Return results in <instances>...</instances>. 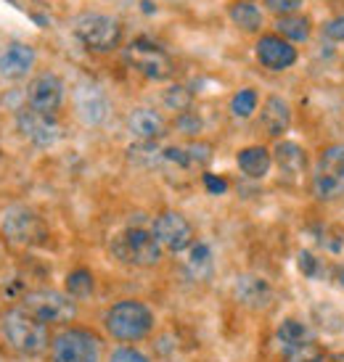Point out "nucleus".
I'll use <instances>...</instances> for the list:
<instances>
[{
	"mask_svg": "<svg viewBox=\"0 0 344 362\" xmlns=\"http://www.w3.org/2000/svg\"><path fill=\"white\" fill-rule=\"evenodd\" d=\"M0 333H3V339H6L11 349H16L19 354H27V357H38V354H42L51 346L48 325L35 320L30 312H24L21 307L3 315Z\"/></svg>",
	"mask_w": 344,
	"mask_h": 362,
	"instance_id": "nucleus-1",
	"label": "nucleus"
},
{
	"mask_svg": "<svg viewBox=\"0 0 344 362\" xmlns=\"http://www.w3.org/2000/svg\"><path fill=\"white\" fill-rule=\"evenodd\" d=\"M103 325L114 341H141L154 331V312L149 304L122 299L106 310Z\"/></svg>",
	"mask_w": 344,
	"mask_h": 362,
	"instance_id": "nucleus-2",
	"label": "nucleus"
},
{
	"mask_svg": "<svg viewBox=\"0 0 344 362\" xmlns=\"http://www.w3.org/2000/svg\"><path fill=\"white\" fill-rule=\"evenodd\" d=\"M112 257L130 267H154L162 259V243L146 228H127L114 235Z\"/></svg>",
	"mask_w": 344,
	"mask_h": 362,
	"instance_id": "nucleus-3",
	"label": "nucleus"
},
{
	"mask_svg": "<svg viewBox=\"0 0 344 362\" xmlns=\"http://www.w3.org/2000/svg\"><path fill=\"white\" fill-rule=\"evenodd\" d=\"M21 310L30 312L35 320L42 325H67L77 315V302L67 291H53V288H38V291L24 293Z\"/></svg>",
	"mask_w": 344,
	"mask_h": 362,
	"instance_id": "nucleus-4",
	"label": "nucleus"
},
{
	"mask_svg": "<svg viewBox=\"0 0 344 362\" xmlns=\"http://www.w3.org/2000/svg\"><path fill=\"white\" fill-rule=\"evenodd\" d=\"M313 193L318 202H339L344 196V143L326 146L315 161Z\"/></svg>",
	"mask_w": 344,
	"mask_h": 362,
	"instance_id": "nucleus-5",
	"label": "nucleus"
},
{
	"mask_svg": "<svg viewBox=\"0 0 344 362\" xmlns=\"http://www.w3.org/2000/svg\"><path fill=\"white\" fill-rule=\"evenodd\" d=\"M74 37L93 53H112L122 42V24L106 13H82L74 19Z\"/></svg>",
	"mask_w": 344,
	"mask_h": 362,
	"instance_id": "nucleus-6",
	"label": "nucleus"
},
{
	"mask_svg": "<svg viewBox=\"0 0 344 362\" xmlns=\"http://www.w3.org/2000/svg\"><path fill=\"white\" fill-rule=\"evenodd\" d=\"M101 339L85 328H64L51 339V362H101Z\"/></svg>",
	"mask_w": 344,
	"mask_h": 362,
	"instance_id": "nucleus-7",
	"label": "nucleus"
},
{
	"mask_svg": "<svg viewBox=\"0 0 344 362\" xmlns=\"http://www.w3.org/2000/svg\"><path fill=\"white\" fill-rule=\"evenodd\" d=\"M125 59L130 64L135 71H141L143 77H149V80H170L175 66H172V59L167 56L162 45H156L154 40L149 37H138V40H132L127 48H125Z\"/></svg>",
	"mask_w": 344,
	"mask_h": 362,
	"instance_id": "nucleus-8",
	"label": "nucleus"
},
{
	"mask_svg": "<svg viewBox=\"0 0 344 362\" xmlns=\"http://www.w3.org/2000/svg\"><path fill=\"white\" fill-rule=\"evenodd\" d=\"M0 233L16 246H40L48 238V228L40 214L27 206H11L0 220Z\"/></svg>",
	"mask_w": 344,
	"mask_h": 362,
	"instance_id": "nucleus-9",
	"label": "nucleus"
},
{
	"mask_svg": "<svg viewBox=\"0 0 344 362\" xmlns=\"http://www.w3.org/2000/svg\"><path fill=\"white\" fill-rule=\"evenodd\" d=\"M151 233L156 235V241L162 243V249L167 252H188L193 243H196V233L193 225L180 211H162L151 225Z\"/></svg>",
	"mask_w": 344,
	"mask_h": 362,
	"instance_id": "nucleus-10",
	"label": "nucleus"
},
{
	"mask_svg": "<svg viewBox=\"0 0 344 362\" xmlns=\"http://www.w3.org/2000/svg\"><path fill=\"white\" fill-rule=\"evenodd\" d=\"M74 109H77V117H80L85 124L91 127H98L109 119V95L103 90L98 82H80L77 90H74Z\"/></svg>",
	"mask_w": 344,
	"mask_h": 362,
	"instance_id": "nucleus-11",
	"label": "nucleus"
},
{
	"mask_svg": "<svg viewBox=\"0 0 344 362\" xmlns=\"http://www.w3.org/2000/svg\"><path fill=\"white\" fill-rule=\"evenodd\" d=\"M61 103H64V82H61V77H56L51 71H42L30 82V88H27V106L30 109L53 117L61 109Z\"/></svg>",
	"mask_w": 344,
	"mask_h": 362,
	"instance_id": "nucleus-12",
	"label": "nucleus"
},
{
	"mask_svg": "<svg viewBox=\"0 0 344 362\" xmlns=\"http://www.w3.org/2000/svg\"><path fill=\"white\" fill-rule=\"evenodd\" d=\"M273 286L260 278V275H254V272H241L236 281H233V299L246 307V310H268L270 304H273Z\"/></svg>",
	"mask_w": 344,
	"mask_h": 362,
	"instance_id": "nucleus-13",
	"label": "nucleus"
},
{
	"mask_svg": "<svg viewBox=\"0 0 344 362\" xmlns=\"http://www.w3.org/2000/svg\"><path fill=\"white\" fill-rule=\"evenodd\" d=\"M254 53H257V61L270 71L289 69V66H294L297 59H299L297 48H294L289 40H284L281 35H263V37L257 40Z\"/></svg>",
	"mask_w": 344,
	"mask_h": 362,
	"instance_id": "nucleus-14",
	"label": "nucleus"
},
{
	"mask_svg": "<svg viewBox=\"0 0 344 362\" xmlns=\"http://www.w3.org/2000/svg\"><path fill=\"white\" fill-rule=\"evenodd\" d=\"M16 122H19L21 135L30 143H35V146H40V148H48V146H53L61 138V127L53 122V117L40 114V111L30 109V106L19 111Z\"/></svg>",
	"mask_w": 344,
	"mask_h": 362,
	"instance_id": "nucleus-15",
	"label": "nucleus"
},
{
	"mask_svg": "<svg viewBox=\"0 0 344 362\" xmlns=\"http://www.w3.org/2000/svg\"><path fill=\"white\" fill-rule=\"evenodd\" d=\"M127 130L135 141L143 143H156L167 132V122L156 109H149V106H141V109L130 111L127 117Z\"/></svg>",
	"mask_w": 344,
	"mask_h": 362,
	"instance_id": "nucleus-16",
	"label": "nucleus"
},
{
	"mask_svg": "<svg viewBox=\"0 0 344 362\" xmlns=\"http://www.w3.org/2000/svg\"><path fill=\"white\" fill-rule=\"evenodd\" d=\"M32 66H35V51L24 42H11L8 48L0 53V77H6V80L27 77Z\"/></svg>",
	"mask_w": 344,
	"mask_h": 362,
	"instance_id": "nucleus-17",
	"label": "nucleus"
},
{
	"mask_svg": "<svg viewBox=\"0 0 344 362\" xmlns=\"http://www.w3.org/2000/svg\"><path fill=\"white\" fill-rule=\"evenodd\" d=\"M263 127L270 138H281L292 127V109L281 95H270L263 106Z\"/></svg>",
	"mask_w": 344,
	"mask_h": 362,
	"instance_id": "nucleus-18",
	"label": "nucleus"
},
{
	"mask_svg": "<svg viewBox=\"0 0 344 362\" xmlns=\"http://www.w3.org/2000/svg\"><path fill=\"white\" fill-rule=\"evenodd\" d=\"M236 164H239V170H241L246 177L263 180L265 175L270 172V167H273V156H270V151H268L265 146H246V148L239 151Z\"/></svg>",
	"mask_w": 344,
	"mask_h": 362,
	"instance_id": "nucleus-19",
	"label": "nucleus"
},
{
	"mask_svg": "<svg viewBox=\"0 0 344 362\" xmlns=\"http://www.w3.org/2000/svg\"><path fill=\"white\" fill-rule=\"evenodd\" d=\"M214 272V257L207 243H193L185 257V275L191 281H210Z\"/></svg>",
	"mask_w": 344,
	"mask_h": 362,
	"instance_id": "nucleus-20",
	"label": "nucleus"
},
{
	"mask_svg": "<svg viewBox=\"0 0 344 362\" xmlns=\"http://www.w3.org/2000/svg\"><path fill=\"white\" fill-rule=\"evenodd\" d=\"M231 21L243 32H260L263 30V11L254 6L252 0H239L231 6Z\"/></svg>",
	"mask_w": 344,
	"mask_h": 362,
	"instance_id": "nucleus-21",
	"label": "nucleus"
},
{
	"mask_svg": "<svg viewBox=\"0 0 344 362\" xmlns=\"http://www.w3.org/2000/svg\"><path fill=\"white\" fill-rule=\"evenodd\" d=\"M275 161H278L281 172H286V175H299L304 170V164H307L302 146H297L292 141H281L275 146Z\"/></svg>",
	"mask_w": 344,
	"mask_h": 362,
	"instance_id": "nucleus-22",
	"label": "nucleus"
},
{
	"mask_svg": "<svg viewBox=\"0 0 344 362\" xmlns=\"http://www.w3.org/2000/svg\"><path fill=\"white\" fill-rule=\"evenodd\" d=\"M275 27H278V35L289 42H302L310 37V19L307 16H299V13H289V16H281V19L275 21Z\"/></svg>",
	"mask_w": 344,
	"mask_h": 362,
	"instance_id": "nucleus-23",
	"label": "nucleus"
},
{
	"mask_svg": "<svg viewBox=\"0 0 344 362\" xmlns=\"http://www.w3.org/2000/svg\"><path fill=\"white\" fill-rule=\"evenodd\" d=\"M93 288H96V278H93L91 270L80 267V270H71L67 275V293H69L74 302L77 299H88L93 293Z\"/></svg>",
	"mask_w": 344,
	"mask_h": 362,
	"instance_id": "nucleus-24",
	"label": "nucleus"
},
{
	"mask_svg": "<svg viewBox=\"0 0 344 362\" xmlns=\"http://www.w3.org/2000/svg\"><path fill=\"white\" fill-rule=\"evenodd\" d=\"M130 161L138 164V167H156V164H164V151L156 148L154 143H143L138 141L135 146H130Z\"/></svg>",
	"mask_w": 344,
	"mask_h": 362,
	"instance_id": "nucleus-25",
	"label": "nucleus"
},
{
	"mask_svg": "<svg viewBox=\"0 0 344 362\" xmlns=\"http://www.w3.org/2000/svg\"><path fill=\"white\" fill-rule=\"evenodd\" d=\"M257 103H260V98H257V90H252V88H243V90H239L231 98V114H233V117H239V119H249L254 111H257Z\"/></svg>",
	"mask_w": 344,
	"mask_h": 362,
	"instance_id": "nucleus-26",
	"label": "nucleus"
},
{
	"mask_svg": "<svg viewBox=\"0 0 344 362\" xmlns=\"http://www.w3.org/2000/svg\"><path fill=\"white\" fill-rule=\"evenodd\" d=\"M191 103H193V93L185 85H172V88L164 90V106L167 109L185 114V111H191Z\"/></svg>",
	"mask_w": 344,
	"mask_h": 362,
	"instance_id": "nucleus-27",
	"label": "nucleus"
},
{
	"mask_svg": "<svg viewBox=\"0 0 344 362\" xmlns=\"http://www.w3.org/2000/svg\"><path fill=\"white\" fill-rule=\"evenodd\" d=\"M185 151H188V161H191V170H204L210 159H212V148L207 146V143H191V146H185Z\"/></svg>",
	"mask_w": 344,
	"mask_h": 362,
	"instance_id": "nucleus-28",
	"label": "nucleus"
},
{
	"mask_svg": "<svg viewBox=\"0 0 344 362\" xmlns=\"http://www.w3.org/2000/svg\"><path fill=\"white\" fill-rule=\"evenodd\" d=\"M109 362H151V360H149V354H143L135 346H117L109 354Z\"/></svg>",
	"mask_w": 344,
	"mask_h": 362,
	"instance_id": "nucleus-29",
	"label": "nucleus"
},
{
	"mask_svg": "<svg viewBox=\"0 0 344 362\" xmlns=\"http://www.w3.org/2000/svg\"><path fill=\"white\" fill-rule=\"evenodd\" d=\"M175 127L183 132V135H199L202 132V119L196 117V114H191V111H185V114H180L178 117V122H175Z\"/></svg>",
	"mask_w": 344,
	"mask_h": 362,
	"instance_id": "nucleus-30",
	"label": "nucleus"
},
{
	"mask_svg": "<svg viewBox=\"0 0 344 362\" xmlns=\"http://www.w3.org/2000/svg\"><path fill=\"white\" fill-rule=\"evenodd\" d=\"M265 6L273 13H278V16H289V13H297L302 0H265Z\"/></svg>",
	"mask_w": 344,
	"mask_h": 362,
	"instance_id": "nucleus-31",
	"label": "nucleus"
},
{
	"mask_svg": "<svg viewBox=\"0 0 344 362\" xmlns=\"http://www.w3.org/2000/svg\"><path fill=\"white\" fill-rule=\"evenodd\" d=\"M299 270H302V275H307V278H318V275H321V262H318L315 254L302 252L299 254Z\"/></svg>",
	"mask_w": 344,
	"mask_h": 362,
	"instance_id": "nucleus-32",
	"label": "nucleus"
},
{
	"mask_svg": "<svg viewBox=\"0 0 344 362\" xmlns=\"http://www.w3.org/2000/svg\"><path fill=\"white\" fill-rule=\"evenodd\" d=\"M323 35L328 40L344 42V16H336V19H328L323 24Z\"/></svg>",
	"mask_w": 344,
	"mask_h": 362,
	"instance_id": "nucleus-33",
	"label": "nucleus"
},
{
	"mask_svg": "<svg viewBox=\"0 0 344 362\" xmlns=\"http://www.w3.org/2000/svg\"><path fill=\"white\" fill-rule=\"evenodd\" d=\"M202 180H204V188H207V193H212V196H223V193L228 191V182H225L223 177L212 175V172H204Z\"/></svg>",
	"mask_w": 344,
	"mask_h": 362,
	"instance_id": "nucleus-34",
	"label": "nucleus"
},
{
	"mask_svg": "<svg viewBox=\"0 0 344 362\" xmlns=\"http://www.w3.org/2000/svg\"><path fill=\"white\" fill-rule=\"evenodd\" d=\"M143 11H146V13H154V6H151V0H143Z\"/></svg>",
	"mask_w": 344,
	"mask_h": 362,
	"instance_id": "nucleus-35",
	"label": "nucleus"
}]
</instances>
